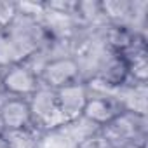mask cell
I'll list each match as a JSON object with an SVG mask.
<instances>
[{
    "label": "cell",
    "instance_id": "obj_1",
    "mask_svg": "<svg viewBox=\"0 0 148 148\" xmlns=\"http://www.w3.org/2000/svg\"><path fill=\"white\" fill-rule=\"evenodd\" d=\"M99 131L113 148L141 145L139 141L145 139V115L122 110L113 120H110Z\"/></svg>",
    "mask_w": 148,
    "mask_h": 148
},
{
    "label": "cell",
    "instance_id": "obj_2",
    "mask_svg": "<svg viewBox=\"0 0 148 148\" xmlns=\"http://www.w3.org/2000/svg\"><path fill=\"white\" fill-rule=\"evenodd\" d=\"M28 103L32 112V124L37 131L51 132L66 125L56 101V91L40 87L33 96L28 98Z\"/></svg>",
    "mask_w": 148,
    "mask_h": 148
},
{
    "label": "cell",
    "instance_id": "obj_3",
    "mask_svg": "<svg viewBox=\"0 0 148 148\" xmlns=\"http://www.w3.org/2000/svg\"><path fill=\"white\" fill-rule=\"evenodd\" d=\"M37 73H38L40 87L58 91L64 86L75 84L80 80V64L71 56H61L45 61Z\"/></svg>",
    "mask_w": 148,
    "mask_h": 148
},
{
    "label": "cell",
    "instance_id": "obj_4",
    "mask_svg": "<svg viewBox=\"0 0 148 148\" xmlns=\"http://www.w3.org/2000/svg\"><path fill=\"white\" fill-rule=\"evenodd\" d=\"M40 89L38 73L26 63L12 64L2 70V92L11 98L28 99Z\"/></svg>",
    "mask_w": 148,
    "mask_h": 148
},
{
    "label": "cell",
    "instance_id": "obj_5",
    "mask_svg": "<svg viewBox=\"0 0 148 148\" xmlns=\"http://www.w3.org/2000/svg\"><path fill=\"white\" fill-rule=\"evenodd\" d=\"M89 96L91 94H89L86 82H80V80L56 91V101H58L59 112H61L66 125L82 119V112H84V106H86Z\"/></svg>",
    "mask_w": 148,
    "mask_h": 148
},
{
    "label": "cell",
    "instance_id": "obj_6",
    "mask_svg": "<svg viewBox=\"0 0 148 148\" xmlns=\"http://www.w3.org/2000/svg\"><path fill=\"white\" fill-rule=\"evenodd\" d=\"M33 127L28 99L5 98L0 101V131H12Z\"/></svg>",
    "mask_w": 148,
    "mask_h": 148
},
{
    "label": "cell",
    "instance_id": "obj_7",
    "mask_svg": "<svg viewBox=\"0 0 148 148\" xmlns=\"http://www.w3.org/2000/svg\"><path fill=\"white\" fill-rule=\"evenodd\" d=\"M120 112H122V106L115 98H112V96H94L92 94V96H89V99L84 106L82 119L101 129L110 120H113Z\"/></svg>",
    "mask_w": 148,
    "mask_h": 148
},
{
    "label": "cell",
    "instance_id": "obj_8",
    "mask_svg": "<svg viewBox=\"0 0 148 148\" xmlns=\"http://www.w3.org/2000/svg\"><path fill=\"white\" fill-rule=\"evenodd\" d=\"M125 66H127V77L138 86H145L148 82V52L143 40H136V44L122 54Z\"/></svg>",
    "mask_w": 148,
    "mask_h": 148
},
{
    "label": "cell",
    "instance_id": "obj_9",
    "mask_svg": "<svg viewBox=\"0 0 148 148\" xmlns=\"http://www.w3.org/2000/svg\"><path fill=\"white\" fill-rule=\"evenodd\" d=\"M96 77L113 91H119L120 87H124L129 82V77H127V66H125L122 54H113L110 61L106 63V66Z\"/></svg>",
    "mask_w": 148,
    "mask_h": 148
},
{
    "label": "cell",
    "instance_id": "obj_10",
    "mask_svg": "<svg viewBox=\"0 0 148 148\" xmlns=\"http://www.w3.org/2000/svg\"><path fill=\"white\" fill-rule=\"evenodd\" d=\"M136 33H132L125 25H110L106 30V42L113 54L127 52L136 44Z\"/></svg>",
    "mask_w": 148,
    "mask_h": 148
},
{
    "label": "cell",
    "instance_id": "obj_11",
    "mask_svg": "<svg viewBox=\"0 0 148 148\" xmlns=\"http://www.w3.org/2000/svg\"><path fill=\"white\" fill-rule=\"evenodd\" d=\"M7 146L9 148H38L40 146V131L35 127H25V129H12V131H2Z\"/></svg>",
    "mask_w": 148,
    "mask_h": 148
},
{
    "label": "cell",
    "instance_id": "obj_12",
    "mask_svg": "<svg viewBox=\"0 0 148 148\" xmlns=\"http://www.w3.org/2000/svg\"><path fill=\"white\" fill-rule=\"evenodd\" d=\"M99 9L101 16L108 18L112 25H124V19L132 14L134 5L127 0H105V2H99Z\"/></svg>",
    "mask_w": 148,
    "mask_h": 148
},
{
    "label": "cell",
    "instance_id": "obj_13",
    "mask_svg": "<svg viewBox=\"0 0 148 148\" xmlns=\"http://www.w3.org/2000/svg\"><path fill=\"white\" fill-rule=\"evenodd\" d=\"M18 5L16 2L0 0V30H7L18 19Z\"/></svg>",
    "mask_w": 148,
    "mask_h": 148
},
{
    "label": "cell",
    "instance_id": "obj_14",
    "mask_svg": "<svg viewBox=\"0 0 148 148\" xmlns=\"http://www.w3.org/2000/svg\"><path fill=\"white\" fill-rule=\"evenodd\" d=\"M75 148H113V146L108 143V139L103 136L101 131H96V132H89L84 138H80Z\"/></svg>",
    "mask_w": 148,
    "mask_h": 148
},
{
    "label": "cell",
    "instance_id": "obj_15",
    "mask_svg": "<svg viewBox=\"0 0 148 148\" xmlns=\"http://www.w3.org/2000/svg\"><path fill=\"white\" fill-rule=\"evenodd\" d=\"M79 2H63V0H56V2H45V9L54 12V14H77Z\"/></svg>",
    "mask_w": 148,
    "mask_h": 148
},
{
    "label": "cell",
    "instance_id": "obj_16",
    "mask_svg": "<svg viewBox=\"0 0 148 148\" xmlns=\"http://www.w3.org/2000/svg\"><path fill=\"white\" fill-rule=\"evenodd\" d=\"M0 148H9V146H7V141H5V138H4V134H2V131H0Z\"/></svg>",
    "mask_w": 148,
    "mask_h": 148
},
{
    "label": "cell",
    "instance_id": "obj_17",
    "mask_svg": "<svg viewBox=\"0 0 148 148\" xmlns=\"http://www.w3.org/2000/svg\"><path fill=\"white\" fill-rule=\"evenodd\" d=\"M125 148H145L143 145H132V146H125Z\"/></svg>",
    "mask_w": 148,
    "mask_h": 148
},
{
    "label": "cell",
    "instance_id": "obj_18",
    "mask_svg": "<svg viewBox=\"0 0 148 148\" xmlns=\"http://www.w3.org/2000/svg\"><path fill=\"white\" fill-rule=\"evenodd\" d=\"M0 94H2V70H0Z\"/></svg>",
    "mask_w": 148,
    "mask_h": 148
}]
</instances>
